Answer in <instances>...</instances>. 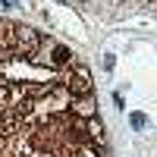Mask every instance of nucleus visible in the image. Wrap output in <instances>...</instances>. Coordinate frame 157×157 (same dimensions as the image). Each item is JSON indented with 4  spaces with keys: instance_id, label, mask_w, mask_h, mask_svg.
I'll return each instance as SVG.
<instances>
[{
    "instance_id": "obj_1",
    "label": "nucleus",
    "mask_w": 157,
    "mask_h": 157,
    "mask_svg": "<svg viewBox=\"0 0 157 157\" xmlns=\"http://www.w3.org/2000/svg\"><path fill=\"white\" fill-rule=\"evenodd\" d=\"M0 157H110L91 72L57 38L3 19Z\"/></svg>"
},
{
    "instance_id": "obj_3",
    "label": "nucleus",
    "mask_w": 157,
    "mask_h": 157,
    "mask_svg": "<svg viewBox=\"0 0 157 157\" xmlns=\"http://www.w3.org/2000/svg\"><path fill=\"white\" fill-rule=\"evenodd\" d=\"M120 3H123V0H120ZM135 3H141V6H154V10H157V0H135Z\"/></svg>"
},
{
    "instance_id": "obj_2",
    "label": "nucleus",
    "mask_w": 157,
    "mask_h": 157,
    "mask_svg": "<svg viewBox=\"0 0 157 157\" xmlns=\"http://www.w3.org/2000/svg\"><path fill=\"white\" fill-rule=\"evenodd\" d=\"M129 123H132V129H145V126H148V116H145V113H132V116H129Z\"/></svg>"
},
{
    "instance_id": "obj_4",
    "label": "nucleus",
    "mask_w": 157,
    "mask_h": 157,
    "mask_svg": "<svg viewBox=\"0 0 157 157\" xmlns=\"http://www.w3.org/2000/svg\"><path fill=\"white\" fill-rule=\"evenodd\" d=\"M3 6H6V10H13V6H16V0H3Z\"/></svg>"
}]
</instances>
